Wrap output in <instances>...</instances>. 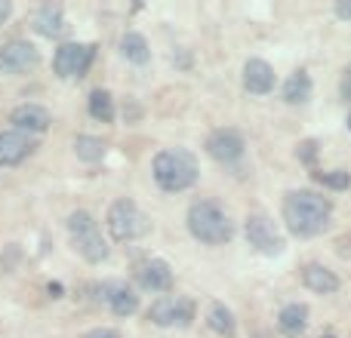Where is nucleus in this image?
Instances as JSON below:
<instances>
[{"mask_svg":"<svg viewBox=\"0 0 351 338\" xmlns=\"http://www.w3.org/2000/svg\"><path fill=\"white\" fill-rule=\"evenodd\" d=\"M280 216L293 237H317L330 228L333 218V200L317 191H287L280 203Z\"/></svg>","mask_w":351,"mask_h":338,"instance_id":"f257e3e1","label":"nucleus"},{"mask_svg":"<svg viewBox=\"0 0 351 338\" xmlns=\"http://www.w3.org/2000/svg\"><path fill=\"white\" fill-rule=\"evenodd\" d=\"M152 175L154 185L167 194H182L188 187L197 185L200 179V166L188 148H164V151L154 154L152 160Z\"/></svg>","mask_w":351,"mask_h":338,"instance_id":"f03ea898","label":"nucleus"},{"mask_svg":"<svg viewBox=\"0 0 351 338\" xmlns=\"http://www.w3.org/2000/svg\"><path fill=\"white\" fill-rule=\"evenodd\" d=\"M185 222L191 237L197 243H204V246H222V243H228L234 237V222L216 200H194L188 206Z\"/></svg>","mask_w":351,"mask_h":338,"instance_id":"7ed1b4c3","label":"nucleus"},{"mask_svg":"<svg viewBox=\"0 0 351 338\" xmlns=\"http://www.w3.org/2000/svg\"><path fill=\"white\" fill-rule=\"evenodd\" d=\"M65 224H68L74 249H77V255L84 261L102 265V261L108 259V243H105V237H102V228H99V222L86 209H74Z\"/></svg>","mask_w":351,"mask_h":338,"instance_id":"20e7f679","label":"nucleus"},{"mask_svg":"<svg viewBox=\"0 0 351 338\" xmlns=\"http://www.w3.org/2000/svg\"><path fill=\"white\" fill-rule=\"evenodd\" d=\"M105 228H108V234L114 237L117 243H133V240H142V237L152 231V222H148V216L139 209L136 200L117 197L114 203L108 206V212H105Z\"/></svg>","mask_w":351,"mask_h":338,"instance_id":"39448f33","label":"nucleus"},{"mask_svg":"<svg viewBox=\"0 0 351 338\" xmlns=\"http://www.w3.org/2000/svg\"><path fill=\"white\" fill-rule=\"evenodd\" d=\"M194 298L188 296H160L148 308V320L160 329H188L194 323Z\"/></svg>","mask_w":351,"mask_h":338,"instance_id":"423d86ee","label":"nucleus"},{"mask_svg":"<svg viewBox=\"0 0 351 338\" xmlns=\"http://www.w3.org/2000/svg\"><path fill=\"white\" fill-rule=\"evenodd\" d=\"M243 237H247V243L259 255H280L287 249V237L280 234L278 222L262 216V212L247 216V222H243Z\"/></svg>","mask_w":351,"mask_h":338,"instance_id":"0eeeda50","label":"nucleus"},{"mask_svg":"<svg viewBox=\"0 0 351 338\" xmlns=\"http://www.w3.org/2000/svg\"><path fill=\"white\" fill-rule=\"evenodd\" d=\"M96 59V43H62L53 55V71L62 80L84 77Z\"/></svg>","mask_w":351,"mask_h":338,"instance_id":"6e6552de","label":"nucleus"},{"mask_svg":"<svg viewBox=\"0 0 351 338\" xmlns=\"http://www.w3.org/2000/svg\"><path fill=\"white\" fill-rule=\"evenodd\" d=\"M204 148L219 166H237L243 160V154H247V142H243V135L231 127L213 129V133L206 135Z\"/></svg>","mask_w":351,"mask_h":338,"instance_id":"1a4fd4ad","label":"nucleus"},{"mask_svg":"<svg viewBox=\"0 0 351 338\" xmlns=\"http://www.w3.org/2000/svg\"><path fill=\"white\" fill-rule=\"evenodd\" d=\"M99 302L114 317H133L139 311V292L130 283H123V280H105L99 286Z\"/></svg>","mask_w":351,"mask_h":338,"instance_id":"9d476101","label":"nucleus"},{"mask_svg":"<svg viewBox=\"0 0 351 338\" xmlns=\"http://www.w3.org/2000/svg\"><path fill=\"white\" fill-rule=\"evenodd\" d=\"M37 59H40V53H37V47L31 40H6L3 47H0V74H25L28 68L37 65Z\"/></svg>","mask_w":351,"mask_h":338,"instance_id":"9b49d317","label":"nucleus"},{"mask_svg":"<svg viewBox=\"0 0 351 338\" xmlns=\"http://www.w3.org/2000/svg\"><path fill=\"white\" fill-rule=\"evenodd\" d=\"M136 286L145 292H170L173 289V268L164 259H145L133 271Z\"/></svg>","mask_w":351,"mask_h":338,"instance_id":"f8f14e48","label":"nucleus"},{"mask_svg":"<svg viewBox=\"0 0 351 338\" xmlns=\"http://www.w3.org/2000/svg\"><path fill=\"white\" fill-rule=\"evenodd\" d=\"M10 123H12V129H19V133L34 139V135H43L49 127H53V114L37 102H25V105H19V108L10 111Z\"/></svg>","mask_w":351,"mask_h":338,"instance_id":"ddd939ff","label":"nucleus"},{"mask_svg":"<svg viewBox=\"0 0 351 338\" xmlns=\"http://www.w3.org/2000/svg\"><path fill=\"white\" fill-rule=\"evenodd\" d=\"M34 139L19 129H0V166H19L34 154Z\"/></svg>","mask_w":351,"mask_h":338,"instance_id":"4468645a","label":"nucleus"},{"mask_svg":"<svg viewBox=\"0 0 351 338\" xmlns=\"http://www.w3.org/2000/svg\"><path fill=\"white\" fill-rule=\"evenodd\" d=\"M274 68L265 59H250L243 65V90L250 96H268L274 90Z\"/></svg>","mask_w":351,"mask_h":338,"instance_id":"2eb2a0df","label":"nucleus"},{"mask_svg":"<svg viewBox=\"0 0 351 338\" xmlns=\"http://www.w3.org/2000/svg\"><path fill=\"white\" fill-rule=\"evenodd\" d=\"M302 283L305 289H311L315 296H333V292H339V277H336V271H330L327 265H321V261H308V265L302 268Z\"/></svg>","mask_w":351,"mask_h":338,"instance_id":"dca6fc26","label":"nucleus"},{"mask_svg":"<svg viewBox=\"0 0 351 338\" xmlns=\"http://www.w3.org/2000/svg\"><path fill=\"white\" fill-rule=\"evenodd\" d=\"M278 329H280V335H287V338H299L308 329V304H302V302L284 304L278 314Z\"/></svg>","mask_w":351,"mask_h":338,"instance_id":"f3484780","label":"nucleus"},{"mask_svg":"<svg viewBox=\"0 0 351 338\" xmlns=\"http://www.w3.org/2000/svg\"><path fill=\"white\" fill-rule=\"evenodd\" d=\"M65 28H68V22H65V10H62L59 3H47V6H40L37 10V16H34V31L40 37H62L65 34Z\"/></svg>","mask_w":351,"mask_h":338,"instance_id":"a211bd4d","label":"nucleus"},{"mask_svg":"<svg viewBox=\"0 0 351 338\" xmlns=\"http://www.w3.org/2000/svg\"><path fill=\"white\" fill-rule=\"evenodd\" d=\"M311 92H315V83H311L308 71H293L290 77H287L280 96H284L287 105H305L311 99Z\"/></svg>","mask_w":351,"mask_h":338,"instance_id":"6ab92c4d","label":"nucleus"},{"mask_svg":"<svg viewBox=\"0 0 351 338\" xmlns=\"http://www.w3.org/2000/svg\"><path fill=\"white\" fill-rule=\"evenodd\" d=\"M121 55L130 65H148L152 62V47H148V40L139 31H127L121 37Z\"/></svg>","mask_w":351,"mask_h":338,"instance_id":"aec40b11","label":"nucleus"},{"mask_svg":"<svg viewBox=\"0 0 351 338\" xmlns=\"http://www.w3.org/2000/svg\"><path fill=\"white\" fill-rule=\"evenodd\" d=\"M206 326H210L216 335H222V338H234V333H237L234 311L225 308L222 302H213L210 311H206Z\"/></svg>","mask_w":351,"mask_h":338,"instance_id":"412c9836","label":"nucleus"},{"mask_svg":"<svg viewBox=\"0 0 351 338\" xmlns=\"http://www.w3.org/2000/svg\"><path fill=\"white\" fill-rule=\"evenodd\" d=\"M86 108H90V117L99 123H114L117 117V108H114V96H111L108 90H93L90 92V102H86Z\"/></svg>","mask_w":351,"mask_h":338,"instance_id":"4be33fe9","label":"nucleus"},{"mask_svg":"<svg viewBox=\"0 0 351 338\" xmlns=\"http://www.w3.org/2000/svg\"><path fill=\"white\" fill-rule=\"evenodd\" d=\"M105 142L96 139V135H77L74 139V154H77V160H84V164H99V160L105 157Z\"/></svg>","mask_w":351,"mask_h":338,"instance_id":"5701e85b","label":"nucleus"},{"mask_svg":"<svg viewBox=\"0 0 351 338\" xmlns=\"http://www.w3.org/2000/svg\"><path fill=\"white\" fill-rule=\"evenodd\" d=\"M311 179L327 191H348L351 187V172L348 169H324V172H311Z\"/></svg>","mask_w":351,"mask_h":338,"instance_id":"b1692460","label":"nucleus"},{"mask_svg":"<svg viewBox=\"0 0 351 338\" xmlns=\"http://www.w3.org/2000/svg\"><path fill=\"white\" fill-rule=\"evenodd\" d=\"M296 157L302 160L305 166H311L317 160V142L315 139H305V142H299L296 145Z\"/></svg>","mask_w":351,"mask_h":338,"instance_id":"393cba45","label":"nucleus"},{"mask_svg":"<svg viewBox=\"0 0 351 338\" xmlns=\"http://www.w3.org/2000/svg\"><path fill=\"white\" fill-rule=\"evenodd\" d=\"M84 338H123L117 329H108V326H96V329H90Z\"/></svg>","mask_w":351,"mask_h":338,"instance_id":"a878e982","label":"nucleus"},{"mask_svg":"<svg viewBox=\"0 0 351 338\" xmlns=\"http://www.w3.org/2000/svg\"><path fill=\"white\" fill-rule=\"evenodd\" d=\"M339 92H342V99L346 102H351V65L342 71V83H339Z\"/></svg>","mask_w":351,"mask_h":338,"instance_id":"bb28decb","label":"nucleus"},{"mask_svg":"<svg viewBox=\"0 0 351 338\" xmlns=\"http://www.w3.org/2000/svg\"><path fill=\"white\" fill-rule=\"evenodd\" d=\"M336 16H339V18H351V0H339V3H336Z\"/></svg>","mask_w":351,"mask_h":338,"instance_id":"cd10ccee","label":"nucleus"},{"mask_svg":"<svg viewBox=\"0 0 351 338\" xmlns=\"http://www.w3.org/2000/svg\"><path fill=\"white\" fill-rule=\"evenodd\" d=\"M10 16H12V3L10 0H0V25H3Z\"/></svg>","mask_w":351,"mask_h":338,"instance_id":"c85d7f7f","label":"nucleus"},{"mask_svg":"<svg viewBox=\"0 0 351 338\" xmlns=\"http://www.w3.org/2000/svg\"><path fill=\"white\" fill-rule=\"evenodd\" d=\"M253 338H274V335H268V333H256Z\"/></svg>","mask_w":351,"mask_h":338,"instance_id":"c756f323","label":"nucleus"},{"mask_svg":"<svg viewBox=\"0 0 351 338\" xmlns=\"http://www.w3.org/2000/svg\"><path fill=\"white\" fill-rule=\"evenodd\" d=\"M346 127H348V133H351V114H348V120H346Z\"/></svg>","mask_w":351,"mask_h":338,"instance_id":"7c9ffc66","label":"nucleus"},{"mask_svg":"<svg viewBox=\"0 0 351 338\" xmlns=\"http://www.w3.org/2000/svg\"><path fill=\"white\" fill-rule=\"evenodd\" d=\"M321 338H336V335H321Z\"/></svg>","mask_w":351,"mask_h":338,"instance_id":"2f4dec72","label":"nucleus"}]
</instances>
